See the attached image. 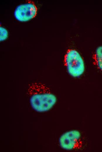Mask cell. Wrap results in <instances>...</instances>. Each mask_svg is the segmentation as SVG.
<instances>
[{
    "label": "cell",
    "instance_id": "obj_4",
    "mask_svg": "<svg viewBox=\"0 0 102 152\" xmlns=\"http://www.w3.org/2000/svg\"><path fill=\"white\" fill-rule=\"evenodd\" d=\"M37 8L32 1L18 5L14 12V16L18 20L21 22L28 21L36 15Z\"/></svg>",
    "mask_w": 102,
    "mask_h": 152
},
{
    "label": "cell",
    "instance_id": "obj_3",
    "mask_svg": "<svg viewBox=\"0 0 102 152\" xmlns=\"http://www.w3.org/2000/svg\"><path fill=\"white\" fill-rule=\"evenodd\" d=\"M64 62L68 73L72 77H78L84 73L85 66L84 60L76 50L70 49L66 53Z\"/></svg>",
    "mask_w": 102,
    "mask_h": 152
},
{
    "label": "cell",
    "instance_id": "obj_5",
    "mask_svg": "<svg viewBox=\"0 0 102 152\" xmlns=\"http://www.w3.org/2000/svg\"><path fill=\"white\" fill-rule=\"evenodd\" d=\"M93 58L96 65L99 70L102 71V46H99L96 48Z\"/></svg>",
    "mask_w": 102,
    "mask_h": 152
},
{
    "label": "cell",
    "instance_id": "obj_6",
    "mask_svg": "<svg viewBox=\"0 0 102 152\" xmlns=\"http://www.w3.org/2000/svg\"><path fill=\"white\" fill-rule=\"evenodd\" d=\"M0 41H2L5 40L7 37L8 32L7 30L2 27L0 28Z\"/></svg>",
    "mask_w": 102,
    "mask_h": 152
},
{
    "label": "cell",
    "instance_id": "obj_2",
    "mask_svg": "<svg viewBox=\"0 0 102 152\" xmlns=\"http://www.w3.org/2000/svg\"><path fill=\"white\" fill-rule=\"evenodd\" d=\"M59 144L62 149L67 151H78L84 148L85 141L79 130L72 129L63 133L59 139Z\"/></svg>",
    "mask_w": 102,
    "mask_h": 152
},
{
    "label": "cell",
    "instance_id": "obj_1",
    "mask_svg": "<svg viewBox=\"0 0 102 152\" xmlns=\"http://www.w3.org/2000/svg\"><path fill=\"white\" fill-rule=\"evenodd\" d=\"M28 93L32 107L38 112L49 111L57 101L56 96L49 88L40 82H34L30 84Z\"/></svg>",
    "mask_w": 102,
    "mask_h": 152
}]
</instances>
